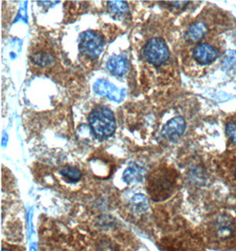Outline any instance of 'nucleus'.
Listing matches in <instances>:
<instances>
[{
    "instance_id": "f257e3e1",
    "label": "nucleus",
    "mask_w": 236,
    "mask_h": 251,
    "mask_svg": "<svg viewBox=\"0 0 236 251\" xmlns=\"http://www.w3.org/2000/svg\"><path fill=\"white\" fill-rule=\"evenodd\" d=\"M177 183V173L170 167L161 166L148 176L147 191L154 201H162L170 197Z\"/></svg>"
},
{
    "instance_id": "f03ea898",
    "label": "nucleus",
    "mask_w": 236,
    "mask_h": 251,
    "mask_svg": "<svg viewBox=\"0 0 236 251\" xmlns=\"http://www.w3.org/2000/svg\"><path fill=\"white\" fill-rule=\"evenodd\" d=\"M89 126L96 139H105L114 135L116 122L114 113L105 106L94 108L88 117Z\"/></svg>"
},
{
    "instance_id": "7ed1b4c3",
    "label": "nucleus",
    "mask_w": 236,
    "mask_h": 251,
    "mask_svg": "<svg viewBox=\"0 0 236 251\" xmlns=\"http://www.w3.org/2000/svg\"><path fill=\"white\" fill-rule=\"evenodd\" d=\"M105 45V41L100 33L94 30L83 32L79 36V50L83 56L90 59H96L100 56Z\"/></svg>"
},
{
    "instance_id": "20e7f679",
    "label": "nucleus",
    "mask_w": 236,
    "mask_h": 251,
    "mask_svg": "<svg viewBox=\"0 0 236 251\" xmlns=\"http://www.w3.org/2000/svg\"><path fill=\"white\" fill-rule=\"evenodd\" d=\"M143 56L149 64L160 66L168 59L170 51L162 38H152L143 49Z\"/></svg>"
},
{
    "instance_id": "39448f33",
    "label": "nucleus",
    "mask_w": 236,
    "mask_h": 251,
    "mask_svg": "<svg viewBox=\"0 0 236 251\" xmlns=\"http://www.w3.org/2000/svg\"><path fill=\"white\" fill-rule=\"evenodd\" d=\"M93 89L96 95L107 97L109 100H114L115 102H120L126 93L125 89H120L103 78L98 79L94 84Z\"/></svg>"
},
{
    "instance_id": "423d86ee",
    "label": "nucleus",
    "mask_w": 236,
    "mask_h": 251,
    "mask_svg": "<svg viewBox=\"0 0 236 251\" xmlns=\"http://www.w3.org/2000/svg\"><path fill=\"white\" fill-rule=\"evenodd\" d=\"M194 60L199 65H210L219 56V51L213 45L207 43L197 45L192 51Z\"/></svg>"
},
{
    "instance_id": "0eeeda50",
    "label": "nucleus",
    "mask_w": 236,
    "mask_h": 251,
    "mask_svg": "<svg viewBox=\"0 0 236 251\" xmlns=\"http://www.w3.org/2000/svg\"><path fill=\"white\" fill-rule=\"evenodd\" d=\"M186 130V122L182 117H175L163 126L161 135L168 140H176L181 137Z\"/></svg>"
},
{
    "instance_id": "6e6552de",
    "label": "nucleus",
    "mask_w": 236,
    "mask_h": 251,
    "mask_svg": "<svg viewBox=\"0 0 236 251\" xmlns=\"http://www.w3.org/2000/svg\"><path fill=\"white\" fill-rule=\"evenodd\" d=\"M30 58L33 64L44 68L51 66L56 60L52 50L46 47H35Z\"/></svg>"
},
{
    "instance_id": "1a4fd4ad",
    "label": "nucleus",
    "mask_w": 236,
    "mask_h": 251,
    "mask_svg": "<svg viewBox=\"0 0 236 251\" xmlns=\"http://www.w3.org/2000/svg\"><path fill=\"white\" fill-rule=\"evenodd\" d=\"M107 69L110 73L114 74V76H118V77H122L125 74H127L128 71V60L126 57L122 56H111L109 60L107 62L106 65Z\"/></svg>"
},
{
    "instance_id": "9d476101",
    "label": "nucleus",
    "mask_w": 236,
    "mask_h": 251,
    "mask_svg": "<svg viewBox=\"0 0 236 251\" xmlns=\"http://www.w3.org/2000/svg\"><path fill=\"white\" fill-rule=\"evenodd\" d=\"M207 32L208 28L206 23L202 22H195L188 27L185 34V39L190 44H195L204 39L207 35Z\"/></svg>"
},
{
    "instance_id": "9b49d317",
    "label": "nucleus",
    "mask_w": 236,
    "mask_h": 251,
    "mask_svg": "<svg viewBox=\"0 0 236 251\" xmlns=\"http://www.w3.org/2000/svg\"><path fill=\"white\" fill-rule=\"evenodd\" d=\"M107 8L109 13L116 19H121L126 16L129 11L128 4L125 1H108Z\"/></svg>"
},
{
    "instance_id": "f8f14e48",
    "label": "nucleus",
    "mask_w": 236,
    "mask_h": 251,
    "mask_svg": "<svg viewBox=\"0 0 236 251\" xmlns=\"http://www.w3.org/2000/svg\"><path fill=\"white\" fill-rule=\"evenodd\" d=\"M143 169L136 164H131L123 173V180L127 184L137 183L143 180Z\"/></svg>"
},
{
    "instance_id": "ddd939ff",
    "label": "nucleus",
    "mask_w": 236,
    "mask_h": 251,
    "mask_svg": "<svg viewBox=\"0 0 236 251\" xmlns=\"http://www.w3.org/2000/svg\"><path fill=\"white\" fill-rule=\"evenodd\" d=\"M59 173L66 180H68L69 182H76L80 181V179L82 178V173L78 169H76L75 167H70V166H66L63 167L60 170Z\"/></svg>"
},
{
    "instance_id": "4468645a",
    "label": "nucleus",
    "mask_w": 236,
    "mask_h": 251,
    "mask_svg": "<svg viewBox=\"0 0 236 251\" xmlns=\"http://www.w3.org/2000/svg\"><path fill=\"white\" fill-rule=\"evenodd\" d=\"M226 132L228 139L234 145H236V122H230L227 125Z\"/></svg>"
},
{
    "instance_id": "2eb2a0df",
    "label": "nucleus",
    "mask_w": 236,
    "mask_h": 251,
    "mask_svg": "<svg viewBox=\"0 0 236 251\" xmlns=\"http://www.w3.org/2000/svg\"><path fill=\"white\" fill-rule=\"evenodd\" d=\"M228 175L229 177L232 179L236 184V156L232 157L230 160H228Z\"/></svg>"
},
{
    "instance_id": "dca6fc26",
    "label": "nucleus",
    "mask_w": 236,
    "mask_h": 251,
    "mask_svg": "<svg viewBox=\"0 0 236 251\" xmlns=\"http://www.w3.org/2000/svg\"><path fill=\"white\" fill-rule=\"evenodd\" d=\"M132 203H134L135 205H139V209L143 208V209H146L148 206V203H147V199L145 195L143 194H137L132 199Z\"/></svg>"
},
{
    "instance_id": "f3484780",
    "label": "nucleus",
    "mask_w": 236,
    "mask_h": 251,
    "mask_svg": "<svg viewBox=\"0 0 236 251\" xmlns=\"http://www.w3.org/2000/svg\"><path fill=\"white\" fill-rule=\"evenodd\" d=\"M164 3L165 4H168L169 6L171 7H173V8L175 9H182L185 7V6H187L188 4H189V2L188 1H164Z\"/></svg>"
},
{
    "instance_id": "a211bd4d",
    "label": "nucleus",
    "mask_w": 236,
    "mask_h": 251,
    "mask_svg": "<svg viewBox=\"0 0 236 251\" xmlns=\"http://www.w3.org/2000/svg\"><path fill=\"white\" fill-rule=\"evenodd\" d=\"M7 140H8V136L5 132H3V137H2V146L3 147H5V145L7 144Z\"/></svg>"
},
{
    "instance_id": "6ab92c4d",
    "label": "nucleus",
    "mask_w": 236,
    "mask_h": 251,
    "mask_svg": "<svg viewBox=\"0 0 236 251\" xmlns=\"http://www.w3.org/2000/svg\"><path fill=\"white\" fill-rule=\"evenodd\" d=\"M2 251H9V250H7V249H3V250H2Z\"/></svg>"
}]
</instances>
